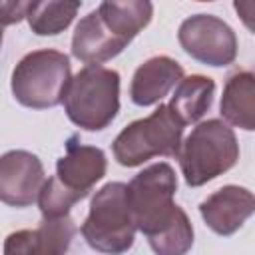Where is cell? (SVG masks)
Returning <instances> with one entry per match:
<instances>
[{"instance_id": "obj_1", "label": "cell", "mask_w": 255, "mask_h": 255, "mask_svg": "<svg viewBox=\"0 0 255 255\" xmlns=\"http://www.w3.org/2000/svg\"><path fill=\"white\" fill-rule=\"evenodd\" d=\"M177 159L185 183L189 187H201L235 167L239 159L237 135L219 118L199 122L181 139Z\"/></svg>"}, {"instance_id": "obj_2", "label": "cell", "mask_w": 255, "mask_h": 255, "mask_svg": "<svg viewBox=\"0 0 255 255\" xmlns=\"http://www.w3.org/2000/svg\"><path fill=\"white\" fill-rule=\"evenodd\" d=\"M62 104L80 129H106L120 112V74L106 66H84L72 76Z\"/></svg>"}, {"instance_id": "obj_3", "label": "cell", "mask_w": 255, "mask_h": 255, "mask_svg": "<svg viewBox=\"0 0 255 255\" xmlns=\"http://www.w3.org/2000/svg\"><path fill=\"white\" fill-rule=\"evenodd\" d=\"M135 223L128 203V183L110 181L102 185L80 227L86 243L102 255H124L135 239Z\"/></svg>"}, {"instance_id": "obj_4", "label": "cell", "mask_w": 255, "mask_h": 255, "mask_svg": "<svg viewBox=\"0 0 255 255\" xmlns=\"http://www.w3.org/2000/svg\"><path fill=\"white\" fill-rule=\"evenodd\" d=\"M72 80L70 58L52 48L28 52L12 70L10 90L18 104L32 110H48L62 104Z\"/></svg>"}, {"instance_id": "obj_5", "label": "cell", "mask_w": 255, "mask_h": 255, "mask_svg": "<svg viewBox=\"0 0 255 255\" xmlns=\"http://www.w3.org/2000/svg\"><path fill=\"white\" fill-rule=\"evenodd\" d=\"M183 124L167 104H159L147 118L128 124L114 139L112 151L120 165L137 167L151 157H177L183 137Z\"/></svg>"}, {"instance_id": "obj_6", "label": "cell", "mask_w": 255, "mask_h": 255, "mask_svg": "<svg viewBox=\"0 0 255 255\" xmlns=\"http://www.w3.org/2000/svg\"><path fill=\"white\" fill-rule=\"evenodd\" d=\"M177 191V175L167 161H157L143 167L128 183V203L135 229L145 237L163 229L179 205L173 203Z\"/></svg>"}, {"instance_id": "obj_7", "label": "cell", "mask_w": 255, "mask_h": 255, "mask_svg": "<svg viewBox=\"0 0 255 255\" xmlns=\"http://www.w3.org/2000/svg\"><path fill=\"white\" fill-rule=\"evenodd\" d=\"M177 40L187 56L211 68H225L237 58V36L233 28L213 14L185 18L179 24Z\"/></svg>"}, {"instance_id": "obj_8", "label": "cell", "mask_w": 255, "mask_h": 255, "mask_svg": "<svg viewBox=\"0 0 255 255\" xmlns=\"http://www.w3.org/2000/svg\"><path fill=\"white\" fill-rule=\"evenodd\" d=\"M46 181L40 157L26 149L0 155V201L10 207H28L38 199Z\"/></svg>"}, {"instance_id": "obj_9", "label": "cell", "mask_w": 255, "mask_h": 255, "mask_svg": "<svg viewBox=\"0 0 255 255\" xmlns=\"http://www.w3.org/2000/svg\"><path fill=\"white\" fill-rule=\"evenodd\" d=\"M108 159L106 153L96 145L78 141V135H70L66 141V153L56 161L54 177L80 199L88 197L92 187L106 175Z\"/></svg>"}, {"instance_id": "obj_10", "label": "cell", "mask_w": 255, "mask_h": 255, "mask_svg": "<svg viewBox=\"0 0 255 255\" xmlns=\"http://www.w3.org/2000/svg\"><path fill=\"white\" fill-rule=\"evenodd\" d=\"M255 211V197L247 187L223 185L199 203V215L205 225L221 235L229 237L237 233Z\"/></svg>"}, {"instance_id": "obj_11", "label": "cell", "mask_w": 255, "mask_h": 255, "mask_svg": "<svg viewBox=\"0 0 255 255\" xmlns=\"http://www.w3.org/2000/svg\"><path fill=\"white\" fill-rule=\"evenodd\" d=\"M76 231L70 215L42 219L36 229L12 231L4 241V255H66Z\"/></svg>"}, {"instance_id": "obj_12", "label": "cell", "mask_w": 255, "mask_h": 255, "mask_svg": "<svg viewBox=\"0 0 255 255\" xmlns=\"http://www.w3.org/2000/svg\"><path fill=\"white\" fill-rule=\"evenodd\" d=\"M128 40L118 36L98 14V10L88 12L74 30L72 36V56L86 66H100L128 48Z\"/></svg>"}, {"instance_id": "obj_13", "label": "cell", "mask_w": 255, "mask_h": 255, "mask_svg": "<svg viewBox=\"0 0 255 255\" xmlns=\"http://www.w3.org/2000/svg\"><path fill=\"white\" fill-rule=\"evenodd\" d=\"M183 66L169 56H151L139 64L131 76L129 100L139 106H155L183 80Z\"/></svg>"}, {"instance_id": "obj_14", "label": "cell", "mask_w": 255, "mask_h": 255, "mask_svg": "<svg viewBox=\"0 0 255 255\" xmlns=\"http://www.w3.org/2000/svg\"><path fill=\"white\" fill-rule=\"evenodd\" d=\"M219 112L227 126L255 129V76L251 70H237L227 78Z\"/></svg>"}, {"instance_id": "obj_15", "label": "cell", "mask_w": 255, "mask_h": 255, "mask_svg": "<svg viewBox=\"0 0 255 255\" xmlns=\"http://www.w3.org/2000/svg\"><path fill=\"white\" fill-rule=\"evenodd\" d=\"M215 96V82L203 74L183 76V80L175 86V92L167 104L173 116L183 124H197L211 108Z\"/></svg>"}, {"instance_id": "obj_16", "label": "cell", "mask_w": 255, "mask_h": 255, "mask_svg": "<svg viewBox=\"0 0 255 255\" xmlns=\"http://www.w3.org/2000/svg\"><path fill=\"white\" fill-rule=\"evenodd\" d=\"M96 10L102 20L128 42H131L153 16V4L147 0H106Z\"/></svg>"}, {"instance_id": "obj_17", "label": "cell", "mask_w": 255, "mask_h": 255, "mask_svg": "<svg viewBox=\"0 0 255 255\" xmlns=\"http://www.w3.org/2000/svg\"><path fill=\"white\" fill-rule=\"evenodd\" d=\"M82 2L78 0H44L28 2L26 20L36 36H58L76 18Z\"/></svg>"}, {"instance_id": "obj_18", "label": "cell", "mask_w": 255, "mask_h": 255, "mask_svg": "<svg viewBox=\"0 0 255 255\" xmlns=\"http://www.w3.org/2000/svg\"><path fill=\"white\" fill-rule=\"evenodd\" d=\"M147 243L155 255H187L193 247V225L187 213L179 207L163 229L147 237Z\"/></svg>"}, {"instance_id": "obj_19", "label": "cell", "mask_w": 255, "mask_h": 255, "mask_svg": "<svg viewBox=\"0 0 255 255\" xmlns=\"http://www.w3.org/2000/svg\"><path fill=\"white\" fill-rule=\"evenodd\" d=\"M38 207L42 213V219H58V217H66L70 213V209L82 201L76 193L68 191L54 175L48 177L38 193Z\"/></svg>"}, {"instance_id": "obj_20", "label": "cell", "mask_w": 255, "mask_h": 255, "mask_svg": "<svg viewBox=\"0 0 255 255\" xmlns=\"http://www.w3.org/2000/svg\"><path fill=\"white\" fill-rule=\"evenodd\" d=\"M28 2H0V28L18 24L26 18Z\"/></svg>"}, {"instance_id": "obj_21", "label": "cell", "mask_w": 255, "mask_h": 255, "mask_svg": "<svg viewBox=\"0 0 255 255\" xmlns=\"http://www.w3.org/2000/svg\"><path fill=\"white\" fill-rule=\"evenodd\" d=\"M2 38H4V34H2V28H0V48H2Z\"/></svg>"}]
</instances>
